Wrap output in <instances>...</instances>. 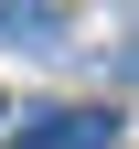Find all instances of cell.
<instances>
[{
    "mask_svg": "<svg viewBox=\"0 0 139 149\" xmlns=\"http://www.w3.org/2000/svg\"><path fill=\"white\" fill-rule=\"evenodd\" d=\"M0 32L22 53H64V11H54V0H0Z\"/></svg>",
    "mask_w": 139,
    "mask_h": 149,
    "instance_id": "6da1fadb",
    "label": "cell"
}]
</instances>
